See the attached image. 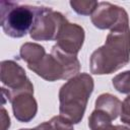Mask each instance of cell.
<instances>
[{
	"instance_id": "8fae6325",
	"label": "cell",
	"mask_w": 130,
	"mask_h": 130,
	"mask_svg": "<svg viewBox=\"0 0 130 130\" xmlns=\"http://www.w3.org/2000/svg\"><path fill=\"white\" fill-rule=\"evenodd\" d=\"M45 55L46 51L44 47L37 43H24L19 50V56L27 64V67L40 62Z\"/></svg>"
},
{
	"instance_id": "6da1fadb",
	"label": "cell",
	"mask_w": 130,
	"mask_h": 130,
	"mask_svg": "<svg viewBox=\"0 0 130 130\" xmlns=\"http://www.w3.org/2000/svg\"><path fill=\"white\" fill-rule=\"evenodd\" d=\"M130 61V26L121 24L110 30L105 44L94 50L89 58V69L92 74L114 73Z\"/></svg>"
},
{
	"instance_id": "9a60e30c",
	"label": "cell",
	"mask_w": 130,
	"mask_h": 130,
	"mask_svg": "<svg viewBox=\"0 0 130 130\" xmlns=\"http://www.w3.org/2000/svg\"><path fill=\"white\" fill-rule=\"evenodd\" d=\"M52 130H74L73 124L61 115L54 116L49 121Z\"/></svg>"
},
{
	"instance_id": "ba28073f",
	"label": "cell",
	"mask_w": 130,
	"mask_h": 130,
	"mask_svg": "<svg viewBox=\"0 0 130 130\" xmlns=\"http://www.w3.org/2000/svg\"><path fill=\"white\" fill-rule=\"evenodd\" d=\"M12 112L15 119L21 123L30 122L37 115L38 103L32 92H21L15 95L11 101Z\"/></svg>"
},
{
	"instance_id": "ffe728a7",
	"label": "cell",
	"mask_w": 130,
	"mask_h": 130,
	"mask_svg": "<svg viewBox=\"0 0 130 130\" xmlns=\"http://www.w3.org/2000/svg\"><path fill=\"white\" fill-rule=\"evenodd\" d=\"M19 130H36V129H35V128H34V129H27V128H26V129H19Z\"/></svg>"
},
{
	"instance_id": "52a82bcc",
	"label": "cell",
	"mask_w": 130,
	"mask_h": 130,
	"mask_svg": "<svg viewBox=\"0 0 130 130\" xmlns=\"http://www.w3.org/2000/svg\"><path fill=\"white\" fill-rule=\"evenodd\" d=\"M84 39L85 31L83 27L77 23L67 21L61 28L55 46L66 54L77 56L83 46Z\"/></svg>"
},
{
	"instance_id": "7c38bea8",
	"label": "cell",
	"mask_w": 130,
	"mask_h": 130,
	"mask_svg": "<svg viewBox=\"0 0 130 130\" xmlns=\"http://www.w3.org/2000/svg\"><path fill=\"white\" fill-rule=\"evenodd\" d=\"M112 121L110 115L94 109L88 117V127L90 130H108L112 126Z\"/></svg>"
},
{
	"instance_id": "30bf717a",
	"label": "cell",
	"mask_w": 130,
	"mask_h": 130,
	"mask_svg": "<svg viewBox=\"0 0 130 130\" xmlns=\"http://www.w3.org/2000/svg\"><path fill=\"white\" fill-rule=\"evenodd\" d=\"M94 106L96 110H101L107 113L108 115L111 116L113 120H115L121 114L122 102L116 95L107 92V93H102L98 96Z\"/></svg>"
},
{
	"instance_id": "3957f363",
	"label": "cell",
	"mask_w": 130,
	"mask_h": 130,
	"mask_svg": "<svg viewBox=\"0 0 130 130\" xmlns=\"http://www.w3.org/2000/svg\"><path fill=\"white\" fill-rule=\"evenodd\" d=\"M43 7L2 0L0 2V24L4 34L10 38L19 39L30 32L36 17Z\"/></svg>"
},
{
	"instance_id": "5bb4252c",
	"label": "cell",
	"mask_w": 130,
	"mask_h": 130,
	"mask_svg": "<svg viewBox=\"0 0 130 130\" xmlns=\"http://www.w3.org/2000/svg\"><path fill=\"white\" fill-rule=\"evenodd\" d=\"M113 86L117 91L124 94H130V70L117 74L112 79Z\"/></svg>"
},
{
	"instance_id": "9c48e42d",
	"label": "cell",
	"mask_w": 130,
	"mask_h": 130,
	"mask_svg": "<svg viewBox=\"0 0 130 130\" xmlns=\"http://www.w3.org/2000/svg\"><path fill=\"white\" fill-rule=\"evenodd\" d=\"M28 69L47 81L66 79L64 67L51 53L46 54L45 57L37 64L28 66Z\"/></svg>"
},
{
	"instance_id": "e0dca14e",
	"label": "cell",
	"mask_w": 130,
	"mask_h": 130,
	"mask_svg": "<svg viewBox=\"0 0 130 130\" xmlns=\"http://www.w3.org/2000/svg\"><path fill=\"white\" fill-rule=\"evenodd\" d=\"M10 127V118L7 111L2 107L1 109V130H7Z\"/></svg>"
},
{
	"instance_id": "4fadbf2b",
	"label": "cell",
	"mask_w": 130,
	"mask_h": 130,
	"mask_svg": "<svg viewBox=\"0 0 130 130\" xmlns=\"http://www.w3.org/2000/svg\"><path fill=\"white\" fill-rule=\"evenodd\" d=\"M71 8L79 15H91L99 2L94 0H72L69 2Z\"/></svg>"
},
{
	"instance_id": "8992f818",
	"label": "cell",
	"mask_w": 130,
	"mask_h": 130,
	"mask_svg": "<svg viewBox=\"0 0 130 130\" xmlns=\"http://www.w3.org/2000/svg\"><path fill=\"white\" fill-rule=\"evenodd\" d=\"M92 24L99 29H113L121 24L129 23L127 11L110 2H99L90 15Z\"/></svg>"
},
{
	"instance_id": "ac0fdd59",
	"label": "cell",
	"mask_w": 130,
	"mask_h": 130,
	"mask_svg": "<svg viewBox=\"0 0 130 130\" xmlns=\"http://www.w3.org/2000/svg\"><path fill=\"white\" fill-rule=\"evenodd\" d=\"M35 129L36 130H52V127L49 122H44V123L38 125L37 127H35Z\"/></svg>"
},
{
	"instance_id": "2e32d148",
	"label": "cell",
	"mask_w": 130,
	"mask_h": 130,
	"mask_svg": "<svg viewBox=\"0 0 130 130\" xmlns=\"http://www.w3.org/2000/svg\"><path fill=\"white\" fill-rule=\"evenodd\" d=\"M120 120L122 123L130 126V94L122 102Z\"/></svg>"
},
{
	"instance_id": "d6986e66",
	"label": "cell",
	"mask_w": 130,
	"mask_h": 130,
	"mask_svg": "<svg viewBox=\"0 0 130 130\" xmlns=\"http://www.w3.org/2000/svg\"><path fill=\"white\" fill-rule=\"evenodd\" d=\"M108 130H130V128L123 126V125H112Z\"/></svg>"
},
{
	"instance_id": "5b68a950",
	"label": "cell",
	"mask_w": 130,
	"mask_h": 130,
	"mask_svg": "<svg viewBox=\"0 0 130 130\" xmlns=\"http://www.w3.org/2000/svg\"><path fill=\"white\" fill-rule=\"evenodd\" d=\"M67 21L62 13L44 6L36 17L29 36L34 41H56L61 28Z\"/></svg>"
},
{
	"instance_id": "277c9868",
	"label": "cell",
	"mask_w": 130,
	"mask_h": 130,
	"mask_svg": "<svg viewBox=\"0 0 130 130\" xmlns=\"http://www.w3.org/2000/svg\"><path fill=\"white\" fill-rule=\"evenodd\" d=\"M0 80L2 82L1 92L3 103L5 98L10 102L15 95L21 92H32L34 85L26 76L24 69L13 60L1 62Z\"/></svg>"
},
{
	"instance_id": "7a4b0ae2",
	"label": "cell",
	"mask_w": 130,
	"mask_h": 130,
	"mask_svg": "<svg viewBox=\"0 0 130 130\" xmlns=\"http://www.w3.org/2000/svg\"><path fill=\"white\" fill-rule=\"evenodd\" d=\"M93 87V78L88 73H78L68 79L59 90L60 115L72 124L81 122Z\"/></svg>"
}]
</instances>
